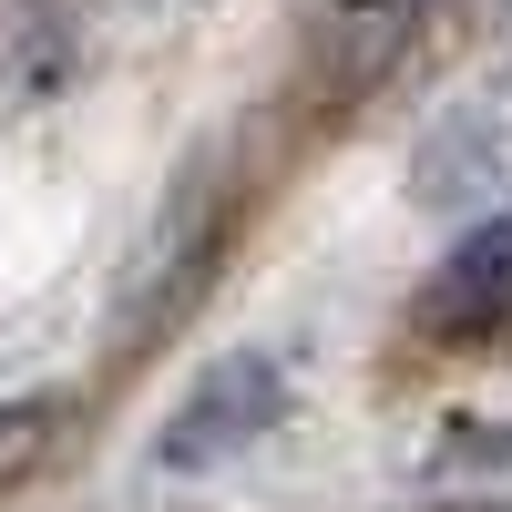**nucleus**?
Listing matches in <instances>:
<instances>
[{
    "mask_svg": "<svg viewBox=\"0 0 512 512\" xmlns=\"http://www.w3.org/2000/svg\"><path fill=\"white\" fill-rule=\"evenodd\" d=\"M277 420H287V369H277V349H236V359L205 369L195 390L175 400V420L154 431V472H164V482H205V472H226L246 441H267Z\"/></svg>",
    "mask_w": 512,
    "mask_h": 512,
    "instance_id": "obj_1",
    "label": "nucleus"
},
{
    "mask_svg": "<svg viewBox=\"0 0 512 512\" xmlns=\"http://www.w3.org/2000/svg\"><path fill=\"white\" fill-rule=\"evenodd\" d=\"M420 328H431V338H492V328H512V216H482L441 256V277L420 287Z\"/></svg>",
    "mask_w": 512,
    "mask_h": 512,
    "instance_id": "obj_2",
    "label": "nucleus"
},
{
    "mask_svg": "<svg viewBox=\"0 0 512 512\" xmlns=\"http://www.w3.org/2000/svg\"><path fill=\"white\" fill-rule=\"evenodd\" d=\"M420 11H431V0H328V21H318V82L369 93V82L400 62V41L420 31Z\"/></svg>",
    "mask_w": 512,
    "mask_h": 512,
    "instance_id": "obj_3",
    "label": "nucleus"
},
{
    "mask_svg": "<svg viewBox=\"0 0 512 512\" xmlns=\"http://www.w3.org/2000/svg\"><path fill=\"white\" fill-rule=\"evenodd\" d=\"M420 492L461 512H512V420H451L420 451Z\"/></svg>",
    "mask_w": 512,
    "mask_h": 512,
    "instance_id": "obj_4",
    "label": "nucleus"
},
{
    "mask_svg": "<svg viewBox=\"0 0 512 512\" xmlns=\"http://www.w3.org/2000/svg\"><path fill=\"white\" fill-rule=\"evenodd\" d=\"M52 441H62V400H11L0 410V492H11Z\"/></svg>",
    "mask_w": 512,
    "mask_h": 512,
    "instance_id": "obj_5",
    "label": "nucleus"
}]
</instances>
